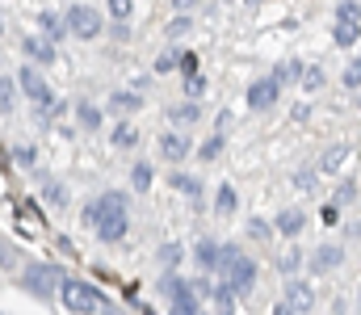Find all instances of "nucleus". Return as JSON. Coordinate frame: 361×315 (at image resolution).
Here are the masks:
<instances>
[{"label":"nucleus","mask_w":361,"mask_h":315,"mask_svg":"<svg viewBox=\"0 0 361 315\" xmlns=\"http://www.w3.org/2000/svg\"><path fill=\"white\" fill-rule=\"evenodd\" d=\"M101 122H105L101 105L89 101V97H80V101H76V126H80V130H101Z\"/></svg>","instance_id":"nucleus-18"},{"label":"nucleus","mask_w":361,"mask_h":315,"mask_svg":"<svg viewBox=\"0 0 361 315\" xmlns=\"http://www.w3.org/2000/svg\"><path fill=\"white\" fill-rule=\"evenodd\" d=\"M277 97H281V89L273 85L269 76H261V80H252V85H248L244 105H248L252 113H265V109H273V105H277Z\"/></svg>","instance_id":"nucleus-10"},{"label":"nucleus","mask_w":361,"mask_h":315,"mask_svg":"<svg viewBox=\"0 0 361 315\" xmlns=\"http://www.w3.org/2000/svg\"><path fill=\"white\" fill-rule=\"evenodd\" d=\"M353 240H357V223L349 218V223H345V244H353Z\"/></svg>","instance_id":"nucleus-46"},{"label":"nucleus","mask_w":361,"mask_h":315,"mask_svg":"<svg viewBox=\"0 0 361 315\" xmlns=\"http://www.w3.org/2000/svg\"><path fill=\"white\" fill-rule=\"evenodd\" d=\"M177 68H180V72H185V76H197V55H193V51H180Z\"/></svg>","instance_id":"nucleus-42"},{"label":"nucleus","mask_w":361,"mask_h":315,"mask_svg":"<svg viewBox=\"0 0 361 315\" xmlns=\"http://www.w3.org/2000/svg\"><path fill=\"white\" fill-rule=\"evenodd\" d=\"M302 265L311 269V278H328V273H336L345 265V244H319Z\"/></svg>","instance_id":"nucleus-7"},{"label":"nucleus","mask_w":361,"mask_h":315,"mask_svg":"<svg viewBox=\"0 0 361 315\" xmlns=\"http://www.w3.org/2000/svg\"><path fill=\"white\" fill-rule=\"evenodd\" d=\"M13 160H17L21 168H34V164H38V147H34V143H17V147H13Z\"/></svg>","instance_id":"nucleus-35"},{"label":"nucleus","mask_w":361,"mask_h":315,"mask_svg":"<svg viewBox=\"0 0 361 315\" xmlns=\"http://www.w3.org/2000/svg\"><path fill=\"white\" fill-rule=\"evenodd\" d=\"M235 206H240L235 185H227V181H223V185L214 190V214H223V218H227V214H235Z\"/></svg>","instance_id":"nucleus-23"},{"label":"nucleus","mask_w":361,"mask_h":315,"mask_svg":"<svg viewBox=\"0 0 361 315\" xmlns=\"http://www.w3.org/2000/svg\"><path fill=\"white\" fill-rule=\"evenodd\" d=\"M105 4H109V17L114 21H126L135 13V0H105Z\"/></svg>","instance_id":"nucleus-41"},{"label":"nucleus","mask_w":361,"mask_h":315,"mask_svg":"<svg viewBox=\"0 0 361 315\" xmlns=\"http://www.w3.org/2000/svg\"><path fill=\"white\" fill-rule=\"evenodd\" d=\"M13 85L21 89V97H30V101H34L38 113H47V109L55 105V89H51V85H47V76H42L38 68H30V63L13 76Z\"/></svg>","instance_id":"nucleus-6"},{"label":"nucleus","mask_w":361,"mask_h":315,"mask_svg":"<svg viewBox=\"0 0 361 315\" xmlns=\"http://www.w3.org/2000/svg\"><path fill=\"white\" fill-rule=\"evenodd\" d=\"M298 76H302V59H281V63L269 72V80L277 85V89H286V85H298Z\"/></svg>","instance_id":"nucleus-19"},{"label":"nucleus","mask_w":361,"mask_h":315,"mask_svg":"<svg viewBox=\"0 0 361 315\" xmlns=\"http://www.w3.org/2000/svg\"><path fill=\"white\" fill-rule=\"evenodd\" d=\"M173 8H177V13H185V17H189V13L197 8V0H173Z\"/></svg>","instance_id":"nucleus-45"},{"label":"nucleus","mask_w":361,"mask_h":315,"mask_svg":"<svg viewBox=\"0 0 361 315\" xmlns=\"http://www.w3.org/2000/svg\"><path fill=\"white\" fill-rule=\"evenodd\" d=\"M248 235H252V240H261V244H265V240H273L269 218H248Z\"/></svg>","instance_id":"nucleus-39"},{"label":"nucleus","mask_w":361,"mask_h":315,"mask_svg":"<svg viewBox=\"0 0 361 315\" xmlns=\"http://www.w3.org/2000/svg\"><path fill=\"white\" fill-rule=\"evenodd\" d=\"M97 206H101V218H97V240L101 244H122L126 231H130V202L126 194L109 190V194H97Z\"/></svg>","instance_id":"nucleus-2"},{"label":"nucleus","mask_w":361,"mask_h":315,"mask_svg":"<svg viewBox=\"0 0 361 315\" xmlns=\"http://www.w3.org/2000/svg\"><path fill=\"white\" fill-rule=\"evenodd\" d=\"M177 59H180V51L177 47H169V51L152 63V72H156V76H169V72H177Z\"/></svg>","instance_id":"nucleus-34"},{"label":"nucleus","mask_w":361,"mask_h":315,"mask_svg":"<svg viewBox=\"0 0 361 315\" xmlns=\"http://www.w3.org/2000/svg\"><path fill=\"white\" fill-rule=\"evenodd\" d=\"M273 315H298V311H290V307H286V303L277 299V303H273Z\"/></svg>","instance_id":"nucleus-47"},{"label":"nucleus","mask_w":361,"mask_h":315,"mask_svg":"<svg viewBox=\"0 0 361 315\" xmlns=\"http://www.w3.org/2000/svg\"><path fill=\"white\" fill-rule=\"evenodd\" d=\"M169 122H173V126H180V130H185V126H197V122H202V105H197V101L169 105Z\"/></svg>","instance_id":"nucleus-17"},{"label":"nucleus","mask_w":361,"mask_h":315,"mask_svg":"<svg viewBox=\"0 0 361 315\" xmlns=\"http://www.w3.org/2000/svg\"><path fill=\"white\" fill-rule=\"evenodd\" d=\"M109 143H114V147H122V152H126V147H135V143H139V126L118 122V126L109 130Z\"/></svg>","instance_id":"nucleus-26"},{"label":"nucleus","mask_w":361,"mask_h":315,"mask_svg":"<svg viewBox=\"0 0 361 315\" xmlns=\"http://www.w3.org/2000/svg\"><path fill=\"white\" fill-rule=\"evenodd\" d=\"M315 181H319L315 168H298V173H294V185H298L302 194H315Z\"/></svg>","instance_id":"nucleus-37"},{"label":"nucleus","mask_w":361,"mask_h":315,"mask_svg":"<svg viewBox=\"0 0 361 315\" xmlns=\"http://www.w3.org/2000/svg\"><path fill=\"white\" fill-rule=\"evenodd\" d=\"M13 105H17V85L13 76H0V113H13Z\"/></svg>","instance_id":"nucleus-30"},{"label":"nucleus","mask_w":361,"mask_h":315,"mask_svg":"<svg viewBox=\"0 0 361 315\" xmlns=\"http://www.w3.org/2000/svg\"><path fill=\"white\" fill-rule=\"evenodd\" d=\"M59 282H63V269H59V265H51V261H30V265L21 269V290H25L30 299L51 303V299H55V290H59Z\"/></svg>","instance_id":"nucleus-4"},{"label":"nucleus","mask_w":361,"mask_h":315,"mask_svg":"<svg viewBox=\"0 0 361 315\" xmlns=\"http://www.w3.org/2000/svg\"><path fill=\"white\" fill-rule=\"evenodd\" d=\"M197 315H206V311H197Z\"/></svg>","instance_id":"nucleus-50"},{"label":"nucleus","mask_w":361,"mask_h":315,"mask_svg":"<svg viewBox=\"0 0 361 315\" xmlns=\"http://www.w3.org/2000/svg\"><path fill=\"white\" fill-rule=\"evenodd\" d=\"M290 118H294V122H307V118H311V105H307V101L294 105V109H290Z\"/></svg>","instance_id":"nucleus-44"},{"label":"nucleus","mask_w":361,"mask_h":315,"mask_svg":"<svg viewBox=\"0 0 361 315\" xmlns=\"http://www.w3.org/2000/svg\"><path fill=\"white\" fill-rule=\"evenodd\" d=\"M42 202H47V206H55V210H63V206H68V190H63L59 181H47V190H42Z\"/></svg>","instance_id":"nucleus-29"},{"label":"nucleus","mask_w":361,"mask_h":315,"mask_svg":"<svg viewBox=\"0 0 361 315\" xmlns=\"http://www.w3.org/2000/svg\"><path fill=\"white\" fill-rule=\"evenodd\" d=\"M302 261H307V257H302L298 248H290V252H286V257L277 261V273H281V278L290 282V278H298V269H302Z\"/></svg>","instance_id":"nucleus-27"},{"label":"nucleus","mask_w":361,"mask_h":315,"mask_svg":"<svg viewBox=\"0 0 361 315\" xmlns=\"http://www.w3.org/2000/svg\"><path fill=\"white\" fill-rule=\"evenodd\" d=\"M63 30L72 34V38H80V42H92V38H101V30H105V13L97 8V4H72L68 13H63Z\"/></svg>","instance_id":"nucleus-5"},{"label":"nucleus","mask_w":361,"mask_h":315,"mask_svg":"<svg viewBox=\"0 0 361 315\" xmlns=\"http://www.w3.org/2000/svg\"><path fill=\"white\" fill-rule=\"evenodd\" d=\"M227 4H235V0H227Z\"/></svg>","instance_id":"nucleus-49"},{"label":"nucleus","mask_w":361,"mask_h":315,"mask_svg":"<svg viewBox=\"0 0 361 315\" xmlns=\"http://www.w3.org/2000/svg\"><path fill=\"white\" fill-rule=\"evenodd\" d=\"M152 181H156L152 160H139V164L130 168V190H135V194H147V190H152Z\"/></svg>","instance_id":"nucleus-22"},{"label":"nucleus","mask_w":361,"mask_h":315,"mask_svg":"<svg viewBox=\"0 0 361 315\" xmlns=\"http://www.w3.org/2000/svg\"><path fill=\"white\" fill-rule=\"evenodd\" d=\"M169 185H173V194H185V198H189L193 206H202V194H206V190H202V181H197V177H189V173H180V168H173Z\"/></svg>","instance_id":"nucleus-15"},{"label":"nucleus","mask_w":361,"mask_h":315,"mask_svg":"<svg viewBox=\"0 0 361 315\" xmlns=\"http://www.w3.org/2000/svg\"><path fill=\"white\" fill-rule=\"evenodd\" d=\"M202 93H206V76H202V72H197V76H185V97L197 101Z\"/></svg>","instance_id":"nucleus-40"},{"label":"nucleus","mask_w":361,"mask_h":315,"mask_svg":"<svg viewBox=\"0 0 361 315\" xmlns=\"http://www.w3.org/2000/svg\"><path fill=\"white\" fill-rule=\"evenodd\" d=\"M223 143H227L223 135H210V139H202V147H197V156H202V160L210 164V160H219V156H223Z\"/></svg>","instance_id":"nucleus-33"},{"label":"nucleus","mask_w":361,"mask_h":315,"mask_svg":"<svg viewBox=\"0 0 361 315\" xmlns=\"http://www.w3.org/2000/svg\"><path fill=\"white\" fill-rule=\"evenodd\" d=\"M219 278H223V286H227L235 299H248V295L257 290L261 269H257V261H252L240 244H223V252H219Z\"/></svg>","instance_id":"nucleus-1"},{"label":"nucleus","mask_w":361,"mask_h":315,"mask_svg":"<svg viewBox=\"0 0 361 315\" xmlns=\"http://www.w3.org/2000/svg\"><path fill=\"white\" fill-rule=\"evenodd\" d=\"M298 85H302V93H319L324 89V68H302Z\"/></svg>","instance_id":"nucleus-32"},{"label":"nucleus","mask_w":361,"mask_h":315,"mask_svg":"<svg viewBox=\"0 0 361 315\" xmlns=\"http://www.w3.org/2000/svg\"><path fill=\"white\" fill-rule=\"evenodd\" d=\"M21 51H25V59H30V68H51V63H59V47H51L42 34H25L21 38Z\"/></svg>","instance_id":"nucleus-8"},{"label":"nucleus","mask_w":361,"mask_h":315,"mask_svg":"<svg viewBox=\"0 0 361 315\" xmlns=\"http://www.w3.org/2000/svg\"><path fill=\"white\" fill-rule=\"evenodd\" d=\"M341 85H345V93H357V89H361V63H357V59H349V63H345Z\"/></svg>","instance_id":"nucleus-36"},{"label":"nucleus","mask_w":361,"mask_h":315,"mask_svg":"<svg viewBox=\"0 0 361 315\" xmlns=\"http://www.w3.org/2000/svg\"><path fill=\"white\" fill-rule=\"evenodd\" d=\"M55 295L63 299V307H68L72 315H97L105 303H109L92 282H85V278H68V273H63V282H59Z\"/></svg>","instance_id":"nucleus-3"},{"label":"nucleus","mask_w":361,"mask_h":315,"mask_svg":"<svg viewBox=\"0 0 361 315\" xmlns=\"http://www.w3.org/2000/svg\"><path fill=\"white\" fill-rule=\"evenodd\" d=\"M4 30H8V25H4V17H0V34H4Z\"/></svg>","instance_id":"nucleus-48"},{"label":"nucleus","mask_w":361,"mask_h":315,"mask_svg":"<svg viewBox=\"0 0 361 315\" xmlns=\"http://www.w3.org/2000/svg\"><path fill=\"white\" fill-rule=\"evenodd\" d=\"M349 156H353V147H349V143H332V147H328V152L319 156V168H315V173L341 177V173H345V160H349Z\"/></svg>","instance_id":"nucleus-14"},{"label":"nucleus","mask_w":361,"mask_h":315,"mask_svg":"<svg viewBox=\"0 0 361 315\" xmlns=\"http://www.w3.org/2000/svg\"><path fill=\"white\" fill-rule=\"evenodd\" d=\"M336 25H353V30H357V25H361L357 0H341V4H336Z\"/></svg>","instance_id":"nucleus-28"},{"label":"nucleus","mask_w":361,"mask_h":315,"mask_svg":"<svg viewBox=\"0 0 361 315\" xmlns=\"http://www.w3.org/2000/svg\"><path fill=\"white\" fill-rule=\"evenodd\" d=\"M135 109H143V93H130V89H122V93H109V113H135Z\"/></svg>","instance_id":"nucleus-20"},{"label":"nucleus","mask_w":361,"mask_h":315,"mask_svg":"<svg viewBox=\"0 0 361 315\" xmlns=\"http://www.w3.org/2000/svg\"><path fill=\"white\" fill-rule=\"evenodd\" d=\"M97 218H101V206H97V198H92V202H85V210H80V223H85V227H97Z\"/></svg>","instance_id":"nucleus-43"},{"label":"nucleus","mask_w":361,"mask_h":315,"mask_svg":"<svg viewBox=\"0 0 361 315\" xmlns=\"http://www.w3.org/2000/svg\"><path fill=\"white\" fill-rule=\"evenodd\" d=\"M357 190H361V181L349 173V177L332 190V206H336V210H341V206H357Z\"/></svg>","instance_id":"nucleus-21"},{"label":"nucleus","mask_w":361,"mask_h":315,"mask_svg":"<svg viewBox=\"0 0 361 315\" xmlns=\"http://www.w3.org/2000/svg\"><path fill=\"white\" fill-rule=\"evenodd\" d=\"M332 42H336L341 51H353V47H357V30H353V25H332Z\"/></svg>","instance_id":"nucleus-31"},{"label":"nucleus","mask_w":361,"mask_h":315,"mask_svg":"<svg viewBox=\"0 0 361 315\" xmlns=\"http://www.w3.org/2000/svg\"><path fill=\"white\" fill-rule=\"evenodd\" d=\"M156 261H160V269H164V273H177V265L185 261V248L169 240V244H160V252H156Z\"/></svg>","instance_id":"nucleus-24"},{"label":"nucleus","mask_w":361,"mask_h":315,"mask_svg":"<svg viewBox=\"0 0 361 315\" xmlns=\"http://www.w3.org/2000/svg\"><path fill=\"white\" fill-rule=\"evenodd\" d=\"M269 227H277V235H286V240H298L302 227H307V210L302 206H281Z\"/></svg>","instance_id":"nucleus-12"},{"label":"nucleus","mask_w":361,"mask_h":315,"mask_svg":"<svg viewBox=\"0 0 361 315\" xmlns=\"http://www.w3.org/2000/svg\"><path fill=\"white\" fill-rule=\"evenodd\" d=\"M210 303H214V311H219V315H235V295H231L223 282H214V286H210Z\"/></svg>","instance_id":"nucleus-25"},{"label":"nucleus","mask_w":361,"mask_h":315,"mask_svg":"<svg viewBox=\"0 0 361 315\" xmlns=\"http://www.w3.org/2000/svg\"><path fill=\"white\" fill-rule=\"evenodd\" d=\"M189 152H193V143H189L185 130H164L160 135V160H169L173 168H177L180 160H189Z\"/></svg>","instance_id":"nucleus-11"},{"label":"nucleus","mask_w":361,"mask_h":315,"mask_svg":"<svg viewBox=\"0 0 361 315\" xmlns=\"http://www.w3.org/2000/svg\"><path fill=\"white\" fill-rule=\"evenodd\" d=\"M38 30H42V38H47L51 47H59V42L68 38V30H63V17H59V13H51V8H42V13H38Z\"/></svg>","instance_id":"nucleus-16"},{"label":"nucleus","mask_w":361,"mask_h":315,"mask_svg":"<svg viewBox=\"0 0 361 315\" xmlns=\"http://www.w3.org/2000/svg\"><path fill=\"white\" fill-rule=\"evenodd\" d=\"M281 303H286L290 311H298V315H311L315 311V290H311V282H307V278H290Z\"/></svg>","instance_id":"nucleus-9"},{"label":"nucleus","mask_w":361,"mask_h":315,"mask_svg":"<svg viewBox=\"0 0 361 315\" xmlns=\"http://www.w3.org/2000/svg\"><path fill=\"white\" fill-rule=\"evenodd\" d=\"M189 30H193V17H185V13H177V17L169 21V38H173V42H177V38H185Z\"/></svg>","instance_id":"nucleus-38"},{"label":"nucleus","mask_w":361,"mask_h":315,"mask_svg":"<svg viewBox=\"0 0 361 315\" xmlns=\"http://www.w3.org/2000/svg\"><path fill=\"white\" fill-rule=\"evenodd\" d=\"M219 252H223V244L210 240V235H202V240L193 244V265L210 278V273H219Z\"/></svg>","instance_id":"nucleus-13"}]
</instances>
